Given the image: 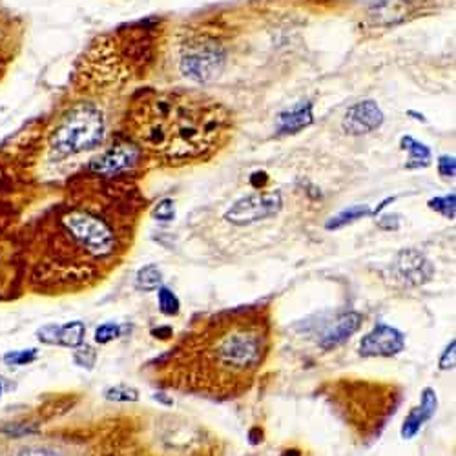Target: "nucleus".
I'll return each instance as SVG.
<instances>
[{
  "instance_id": "nucleus-6",
  "label": "nucleus",
  "mask_w": 456,
  "mask_h": 456,
  "mask_svg": "<svg viewBox=\"0 0 456 456\" xmlns=\"http://www.w3.org/2000/svg\"><path fill=\"white\" fill-rule=\"evenodd\" d=\"M283 201L280 192H255L237 199L226 210L225 219L236 226H246L280 214Z\"/></svg>"
},
{
  "instance_id": "nucleus-20",
  "label": "nucleus",
  "mask_w": 456,
  "mask_h": 456,
  "mask_svg": "<svg viewBox=\"0 0 456 456\" xmlns=\"http://www.w3.org/2000/svg\"><path fill=\"white\" fill-rule=\"evenodd\" d=\"M104 398L110 400V402H119V403H126V402H137L139 400V391L137 389L130 387V385H113L104 391Z\"/></svg>"
},
{
  "instance_id": "nucleus-2",
  "label": "nucleus",
  "mask_w": 456,
  "mask_h": 456,
  "mask_svg": "<svg viewBox=\"0 0 456 456\" xmlns=\"http://www.w3.org/2000/svg\"><path fill=\"white\" fill-rule=\"evenodd\" d=\"M265 353V336L252 323H236L228 321L221 327L219 336H214L205 356L210 365L217 367L219 373L225 371L230 376L251 374L263 360Z\"/></svg>"
},
{
  "instance_id": "nucleus-28",
  "label": "nucleus",
  "mask_w": 456,
  "mask_h": 456,
  "mask_svg": "<svg viewBox=\"0 0 456 456\" xmlns=\"http://www.w3.org/2000/svg\"><path fill=\"white\" fill-rule=\"evenodd\" d=\"M438 172H440L441 177H455V174H456L455 158L441 155V158L438 159Z\"/></svg>"
},
{
  "instance_id": "nucleus-5",
  "label": "nucleus",
  "mask_w": 456,
  "mask_h": 456,
  "mask_svg": "<svg viewBox=\"0 0 456 456\" xmlns=\"http://www.w3.org/2000/svg\"><path fill=\"white\" fill-rule=\"evenodd\" d=\"M226 53L217 42L190 44L181 57V74L194 83L205 84L219 77L225 68Z\"/></svg>"
},
{
  "instance_id": "nucleus-8",
  "label": "nucleus",
  "mask_w": 456,
  "mask_h": 456,
  "mask_svg": "<svg viewBox=\"0 0 456 456\" xmlns=\"http://www.w3.org/2000/svg\"><path fill=\"white\" fill-rule=\"evenodd\" d=\"M141 159V148L132 144V142H117L110 150L99 155L97 159L92 161L90 170L97 176L112 177L119 174L132 170Z\"/></svg>"
},
{
  "instance_id": "nucleus-19",
  "label": "nucleus",
  "mask_w": 456,
  "mask_h": 456,
  "mask_svg": "<svg viewBox=\"0 0 456 456\" xmlns=\"http://www.w3.org/2000/svg\"><path fill=\"white\" fill-rule=\"evenodd\" d=\"M158 301H159V310H161L164 316H177L179 314V310H181L179 298L174 294L172 290L167 289V287H159Z\"/></svg>"
},
{
  "instance_id": "nucleus-9",
  "label": "nucleus",
  "mask_w": 456,
  "mask_h": 456,
  "mask_svg": "<svg viewBox=\"0 0 456 456\" xmlns=\"http://www.w3.org/2000/svg\"><path fill=\"white\" fill-rule=\"evenodd\" d=\"M394 274L405 285L418 287V285H425L432 280L434 269H432L431 261L427 260L422 252L414 251V248H405L398 254L396 261H394Z\"/></svg>"
},
{
  "instance_id": "nucleus-21",
  "label": "nucleus",
  "mask_w": 456,
  "mask_h": 456,
  "mask_svg": "<svg viewBox=\"0 0 456 456\" xmlns=\"http://www.w3.org/2000/svg\"><path fill=\"white\" fill-rule=\"evenodd\" d=\"M39 358V351L37 348H20V351H10L4 354V363L10 367H22V365H30L35 360Z\"/></svg>"
},
{
  "instance_id": "nucleus-34",
  "label": "nucleus",
  "mask_w": 456,
  "mask_h": 456,
  "mask_svg": "<svg viewBox=\"0 0 456 456\" xmlns=\"http://www.w3.org/2000/svg\"><path fill=\"white\" fill-rule=\"evenodd\" d=\"M2 393H4V378L0 376V398H2Z\"/></svg>"
},
{
  "instance_id": "nucleus-30",
  "label": "nucleus",
  "mask_w": 456,
  "mask_h": 456,
  "mask_svg": "<svg viewBox=\"0 0 456 456\" xmlns=\"http://www.w3.org/2000/svg\"><path fill=\"white\" fill-rule=\"evenodd\" d=\"M153 334H155V338L167 339L168 336H172V329L170 327H159V329L153 330Z\"/></svg>"
},
{
  "instance_id": "nucleus-29",
  "label": "nucleus",
  "mask_w": 456,
  "mask_h": 456,
  "mask_svg": "<svg viewBox=\"0 0 456 456\" xmlns=\"http://www.w3.org/2000/svg\"><path fill=\"white\" fill-rule=\"evenodd\" d=\"M378 226L382 230H398L400 228V216L398 214H385L382 219L378 221Z\"/></svg>"
},
{
  "instance_id": "nucleus-18",
  "label": "nucleus",
  "mask_w": 456,
  "mask_h": 456,
  "mask_svg": "<svg viewBox=\"0 0 456 456\" xmlns=\"http://www.w3.org/2000/svg\"><path fill=\"white\" fill-rule=\"evenodd\" d=\"M161 283H162V274H161V270H159L158 265L150 263V265L139 269V272H137V287H139V289L150 292V290L159 289V287H161Z\"/></svg>"
},
{
  "instance_id": "nucleus-7",
  "label": "nucleus",
  "mask_w": 456,
  "mask_h": 456,
  "mask_svg": "<svg viewBox=\"0 0 456 456\" xmlns=\"http://www.w3.org/2000/svg\"><path fill=\"white\" fill-rule=\"evenodd\" d=\"M405 348V336L385 323H376L367 336L360 341V354L365 358H391Z\"/></svg>"
},
{
  "instance_id": "nucleus-14",
  "label": "nucleus",
  "mask_w": 456,
  "mask_h": 456,
  "mask_svg": "<svg viewBox=\"0 0 456 456\" xmlns=\"http://www.w3.org/2000/svg\"><path fill=\"white\" fill-rule=\"evenodd\" d=\"M362 314H358V312H347V314H344L341 318L334 321L332 327L321 338L319 345L323 348L338 347L344 341H347L354 332H358L360 327H362Z\"/></svg>"
},
{
  "instance_id": "nucleus-4",
  "label": "nucleus",
  "mask_w": 456,
  "mask_h": 456,
  "mask_svg": "<svg viewBox=\"0 0 456 456\" xmlns=\"http://www.w3.org/2000/svg\"><path fill=\"white\" fill-rule=\"evenodd\" d=\"M62 225L81 248L94 257H106L115 251V236L103 219L88 212H71L62 217Z\"/></svg>"
},
{
  "instance_id": "nucleus-25",
  "label": "nucleus",
  "mask_w": 456,
  "mask_h": 456,
  "mask_svg": "<svg viewBox=\"0 0 456 456\" xmlns=\"http://www.w3.org/2000/svg\"><path fill=\"white\" fill-rule=\"evenodd\" d=\"M153 217L158 221H162V223L174 221V217H176V205H174L172 199H161L158 206L153 208Z\"/></svg>"
},
{
  "instance_id": "nucleus-24",
  "label": "nucleus",
  "mask_w": 456,
  "mask_h": 456,
  "mask_svg": "<svg viewBox=\"0 0 456 456\" xmlns=\"http://www.w3.org/2000/svg\"><path fill=\"white\" fill-rule=\"evenodd\" d=\"M119 336H121V327L115 323H104L101 325V327H97V330H95V341H97L99 345L110 344L113 339H117Z\"/></svg>"
},
{
  "instance_id": "nucleus-33",
  "label": "nucleus",
  "mask_w": 456,
  "mask_h": 456,
  "mask_svg": "<svg viewBox=\"0 0 456 456\" xmlns=\"http://www.w3.org/2000/svg\"><path fill=\"white\" fill-rule=\"evenodd\" d=\"M281 456H301V455H299V451H296V449H290V451H285Z\"/></svg>"
},
{
  "instance_id": "nucleus-31",
  "label": "nucleus",
  "mask_w": 456,
  "mask_h": 456,
  "mask_svg": "<svg viewBox=\"0 0 456 456\" xmlns=\"http://www.w3.org/2000/svg\"><path fill=\"white\" fill-rule=\"evenodd\" d=\"M260 176L261 177H257V174H254V176H252V185H254V187L263 188V185H265V183H267V174L261 172Z\"/></svg>"
},
{
  "instance_id": "nucleus-11",
  "label": "nucleus",
  "mask_w": 456,
  "mask_h": 456,
  "mask_svg": "<svg viewBox=\"0 0 456 456\" xmlns=\"http://www.w3.org/2000/svg\"><path fill=\"white\" fill-rule=\"evenodd\" d=\"M86 336V327L83 321H69L64 325H44L37 330L39 341L46 345H60V347L77 348L84 344Z\"/></svg>"
},
{
  "instance_id": "nucleus-1",
  "label": "nucleus",
  "mask_w": 456,
  "mask_h": 456,
  "mask_svg": "<svg viewBox=\"0 0 456 456\" xmlns=\"http://www.w3.org/2000/svg\"><path fill=\"white\" fill-rule=\"evenodd\" d=\"M132 117L139 141L168 159L199 158L230 128L228 110L192 92L146 95Z\"/></svg>"
},
{
  "instance_id": "nucleus-17",
  "label": "nucleus",
  "mask_w": 456,
  "mask_h": 456,
  "mask_svg": "<svg viewBox=\"0 0 456 456\" xmlns=\"http://www.w3.org/2000/svg\"><path fill=\"white\" fill-rule=\"evenodd\" d=\"M402 148L409 150L407 168H423L431 164V150L422 142H418L416 139L409 137V135L402 137Z\"/></svg>"
},
{
  "instance_id": "nucleus-23",
  "label": "nucleus",
  "mask_w": 456,
  "mask_h": 456,
  "mask_svg": "<svg viewBox=\"0 0 456 456\" xmlns=\"http://www.w3.org/2000/svg\"><path fill=\"white\" fill-rule=\"evenodd\" d=\"M74 362L77 363L79 367H84V369H88V371H92L95 365V362H97V353H95L94 348L90 347V345H79L77 351L74 353Z\"/></svg>"
},
{
  "instance_id": "nucleus-10",
  "label": "nucleus",
  "mask_w": 456,
  "mask_h": 456,
  "mask_svg": "<svg viewBox=\"0 0 456 456\" xmlns=\"http://www.w3.org/2000/svg\"><path fill=\"white\" fill-rule=\"evenodd\" d=\"M383 113L374 101H363V103L354 104L347 110L344 117L345 133L348 135H363L382 126Z\"/></svg>"
},
{
  "instance_id": "nucleus-22",
  "label": "nucleus",
  "mask_w": 456,
  "mask_h": 456,
  "mask_svg": "<svg viewBox=\"0 0 456 456\" xmlns=\"http://www.w3.org/2000/svg\"><path fill=\"white\" fill-rule=\"evenodd\" d=\"M429 208L440 212L441 216L447 217V219H455V217H456V197H455V194H449V196H441V197H434V199H431V201H429Z\"/></svg>"
},
{
  "instance_id": "nucleus-26",
  "label": "nucleus",
  "mask_w": 456,
  "mask_h": 456,
  "mask_svg": "<svg viewBox=\"0 0 456 456\" xmlns=\"http://www.w3.org/2000/svg\"><path fill=\"white\" fill-rule=\"evenodd\" d=\"M10 456H62L59 451L48 449V447H24L20 451H15Z\"/></svg>"
},
{
  "instance_id": "nucleus-12",
  "label": "nucleus",
  "mask_w": 456,
  "mask_h": 456,
  "mask_svg": "<svg viewBox=\"0 0 456 456\" xmlns=\"http://www.w3.org/2000/svg\"><path fill=\"white\" fill-rule=\"evenodd\" d=\"M437 407H438V396L437 393H434V389L425 387L422 391V403H420L418 407L412 409V411L407 414V418H405V422H403L402 431H400L402 432V438L411 440V438L416 437L418 431L422 429L423 423L434 416Z\"/></svg>"
},
{
  "instance_id": "nucleus-16",
  "label": "nucleus",
  "mask_w": 456,
  "mask_h": 456,
  "mask_svg": "<svg viewBox=\"0 0 456 456\" xmlns=\"http://www.w3.org/2000/svg\"><path fill=\"white\" fill-rule=\"evenodd\" d=\"M367 216H373V210H371L367 205L348 206V208L341 210L334 217H330V219L325 223V228H327V230H338V228H344L345 225H351L354 221Z\"/></svg>"
},
{
  "instance_id": "nucleus-27",
  "label": "nucleus",
  "mask_w": 456,
  "mask_h": 456,
  "mask_svg": "<svg viewBox=\"0 0 456 456\" xmlns=\"http://www.w3.org/2000/svg\"><path fill=\"white\" fill-rule=\"evenodd\" d=\"M456 341L453 339L451 344L447 345V348L444 351L440 358V371H449V369L455 367V360H456Z\"/></svg>"
},
{
  "instance_id": "nucleus-3",
  "label": "nucleus",
  "mask_w": 456,
  "mask_h": 456,
  "mask_svg": "<svg viewBox=\"0 0 456 456\" xmlns=\"http://www.w3.org/2000/svg\"><path fill=\"white\" fill-rule=\"evenodd\" d=\"M104 137L103 112L92 103H77L55 124L49 146L57 158L92 150Z\"/></svg>"
},
{
  "instance_id": "nucleus-13",
  "label": "nucleus",
  "mask_w": 456,
  "mask_h": 456,
  "mask_svg": "<svg viewBox=\"0 0 456 456\" xmlns=\"http://www.w3.org/2000/svg\"><path fill=\"white\" fill-rule=\"evenodd\" d=\"M312 103H299L290 110H285L278 115L276 128L280 135H290V133L301 132L303 128L312 124Z\"/></svg>"
},
{
  "instance_id": "nucleus-32",
  "label": "nucleus",
  "mask_w": 456,
  "mask_h": 456,
  "mask_svg": "<svg viewBox=\"0 0 456 456\" xmlns=\"http://www.w3.org/2000/svg\"><path fill=\"white\" fill-rule=\"evenodd\" d=\"M153 400H158V402L164 403V405H168V407H172V405H174V400H172V398H168L167 394H162V393L153 394Z\"/></svg>"
},
{
  "instance_id": "nucleus-15",
  "label": "nucleus",
  "mask_w": 456,
  "mask_h": 456,
  "mask_svg": "<svg viewBox=\"0 0 456 456\" xmlns=\"http://www.w3.org/2000/svg\"><path fill=\"white\" fill-rule=\"evenodd\" d=\"M407 2L405 0H376L371 10V19L376 24L393 26L402 22L407 17Z\"/></svg>"
}]
</instances>
